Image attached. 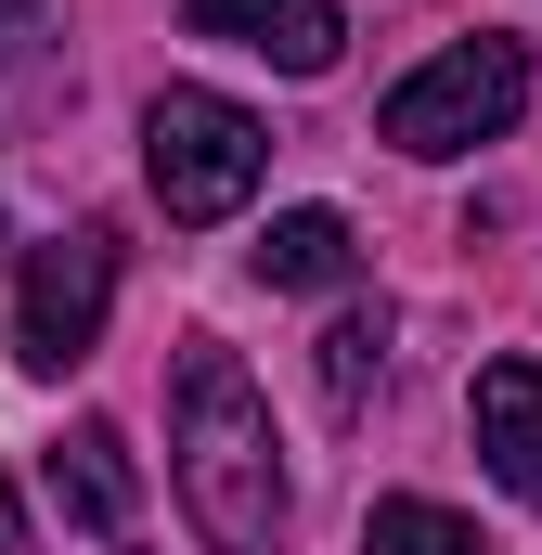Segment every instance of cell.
<instances>
[{"mask_svg": "<svg viewBox=\"0 0 542 555\" xmlns=\"http://www.w3.org/2000/svg\"><path fill=\"white\" fill-rule=\"evenodd\" d=\"M362 555H478V530H465L452 504H426V491H388V504L362 517Z\"/></svg>", "mask_w": 542, "mask_h": 555, "instance_id": "8fae6325", "label": "cell"}, {"mask_svg": "<svg viewBox=\"0 0 542 555\" xmlns=\"http://www.w3.org/2000/svg\"><path fill=\"white\" fill-rule=\"evenodd\" d=\"M181 13H194V39H233V52L284 65V78H323L349 52V13L336 0H181Z\"/></svg>", "mask_w": 542, "mask_h": 555, "instance_id": "5b68a950", "label": "cell"}, {"mask_svg": "<svg viewBox=\"0 0 542 555\" xmlns=\"http://www.w3.org/2000/svg\"><path fill=\"white\" fill-rule=\"evenodd\" d=\"M104 310H117V233H104V220L26 246V272H13V375L65 388V375L104 349Z\"/></svg>", "mask_w": 542, "mask_h": 555, "instance_id": "277c9868", "label": "cell"}, {"mask_svg": "<svg viewBox=\"0 0 542 555\" xmlns=\"http://www.w3.org/2000/svg\"><path fill=\"white\" fill-rule=\"evenodd\" d=\"M375 375H388V310H336V323H323V401L362 414Z\"/></svg>", "mask_w": 542, "mask_h": 555, "instance_id": "30bf717a", "label": "cell"}, {"mask_svg": "<svg viewBox=\"0 0 542 555\" xmlns=\"http://www.w3.org/2000/svg\"><path fill=\"white\" fill-rule=\"evenodd\" d=\"M52 504H65L78 530H130V517H142V465H130V439H117L104 414L65 426V452H52Z\"/></svg>", "mask_w": 542, "mask_h": 555, "instance_id": "ba28073f", "label": "cell"}, {"mask_svg": "<svg viewBox=\"0 0 542 555\" xmlns=\"http://www.w3.org/2000/svg\"><path fill=\"white\" fill-rule=\"evenodd\" d=\"M65 0H0V142L65 104Z\"/></svg>", "mask_w": 542, "mask_h": 555, "instance_id": "52a82bcc", "label": "cell"}, {"mask_svg": "<svg viewBox=\"0 0 542 555\" xmlns=\"http://www.w3.org/2000/svg\"><path fill=\"white\" fill-rule=\"evenodd\" d=\"M465 426H478V465H491L517 504H542V362H478Z\"/></svg>", "mask_w": 542, "mask_h": 555, "instance_id": "8992f818", "label": "cell"}, {"mask_svg": "<svg viewBox=\"0 0 542 555\" xmlns=\"http://www.w3.org/2000/svg\"><path fill=\"white\" fill-rule=\"evenodd\" d=\"M271 168V130L233 104V91H155L142 104V181H155V207L181 220V233H207V220H233L246 194H259Z\"/></svg>", "mask_w": 542, "mask_h": 555, "instance_id": "7a4b0ae2", "label": "cell"}, {"mask_svg": "<svg viewBox=\"0 0 542 555\" xmlns=\"http://www.w3.org/2000/svg\"><path fill=\"white\" fill-rule=\"evenodd\" d=\"M517 104H530V39L478 26V39L426 52L401 91L375 104V142H401V155H478V142L517 130Z\"/></svg>", "mask_w": 542, "mask_h": 555, "instance_id": "3957f363", "label": "cell"}, {"mask_svg": "<svg viewBox=\"0 0 542 555\" xmlns=\"http://www.w3.org/2000/svg\"><path fill=\"white\" fill-rule=\"evenodd\" d=\"M0 555H26V504H13V478H0Z\"/></svg>", "mask_w": 542, "mask_h": 555, "instance_id": "7c38bea8", "label": "cell"}, {"mask_svg": "<svg viewBox=\"0 0 542 555\" xmlns=\"http://www.w3.org/2000/svg\"><path fill=\"white\" fill-rule=\"evenodd\" d=\"M362 272V233L336 220V207H284L259 233V284H284V297H323V284Z\"/></svg>", "mask_w": 542, "mask_h": 555, "instance_id": "9c48e42d", "label": "cell"}, {"mask_svg": "<svg viewBox=\"0 0 542 555\" xmlns=\"http://www.w3.org/2000/svg\"><path fill=\"white\" fill-rule=\"evenodd\" d=\"M168 465H181V504H194L207 555H271V543H284V439H271L259 375H246L220 336L181 349V388H168Z\"/></svg>", "mask_w": 542, "mask_h": 555, "instance_id": "6da1fadb", "label": "cell"}]
</instances>
